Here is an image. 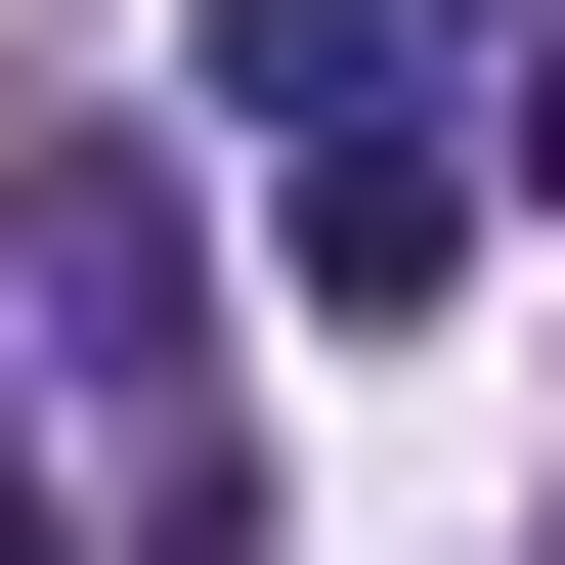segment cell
<instances>
[{
    "label": "cell",
    "instance_id": "cell-1",
    "mask_svg": "<svg viewBox=\"0 0 565 565\" xmlns=\"http://www.w3.org/2000/svg\"><path fill=\"white\" fill-rule=\"evenodd\" d=\"M262 262L349 305V349H392V305H479V131H435V87H349V131H262Z\"/></svg>",
    "mask_w": 565,
    "mask_h": 565
},
{
    "label": "cell",
    "instance_id": "cell-2",
    "mask_svg": "<svg viewBox=\"0 0 565 565\" xmlns=\"http://www.w3.org/2000/svg\"><path fill=\"white\" fill-rule=\"evenodd\" d=\"M0 565H87V479H44V392H0Z\"/></svg>",
    "mask_w": 565,
    "mask_h": 565
}]
</instances>
